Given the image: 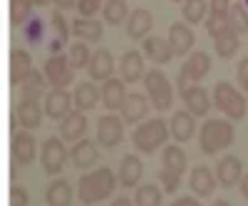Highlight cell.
Masks as SVG:
<instances>
[{"label":"cell","instance_id":"1","mask_svg":"<svg viewBox=\"0 0 248 206\" xmlns=\"http://www.w3.org/2000/svg\"><path fill=\"white\" fill-rule=\"evenodd\" d=\"M117 176L109 167H102L97 172H90V174H82L79 181H77V196L82 204H97V201H105L107 196L114 194V187H117Z\"/></svg>","mask_w":248,"mask_h":206},{"label":"cell","instance_id":"2","mask_svg":"<svg viewBox=\"0 0 248 206\" xmlns=\"http://www.w3.org/2000/svg\"><path fill=\"white\" fill-rule=\"evenodd\" d=\"M233 139H236V132H233V122L231 119H209L201 127V134H199L201 152L209 154V157L229 149L233 144Z\"/></svg>","mask_w":248,"mask_h":206},{"label":"cell","instance_id":"3","mask_svg":"<svg viewBox=\"0 0 248 206\" xmlns=\"http://www.w3.org/2000/svg\"><path fill=\"white\" fill-rule=\"evenodd\" d=\"M169 134H171L169 125L156 117V119L144 122L141 127H137L134 134H132V142H134V149H139L144 154H152L154 149H159L161 144L169 139Z\"/></svg>","mask_w":248,"mask_h":206},{"label":"cell","instance_id":"4","mask_svg":"<svg viewBox=\"0 0 248 206\" xmlns=\"http://www.w3.org/2000/svg\"><path fill=\"white\" fill-rule=\"evenodd\" d=\"M214 105L231 122H241L246 117V110H248L246 97L231 85V82H216V87H214Z\"/></svg>","mask_w":248,"mask_h":206},{"label":"cell","instance_id":"5","mask_svg":"<svg viewBox=\"0 0 248 206\" xmlns=\"http://www.w3.org/2000/svg\"><path fill=\"white\" fill-rule=\"evenodd\" d=\"M144 87H147V97L152 99L154 110H159V112L171 110L174 87H171L169 77L164 75L161 70H149L147 75H144Z\"/></svg>","mask_w":248,"mask_h":206},{"label":"cell","instance_id":"6","mask_svg":"<svg viewBox=\"0 0 248 206\" xmlns=\"http://www.w3.org/2000/svg\"><path fill=\"white\" fill-rule=\"evenodd\" d=\"M209 70H211V57H209V52H194V55L184 63V67H181V72H179V79H176L179 92H186L191 85L201 82L206 75H209Z\"/></svg>","mask_w":248,"mask_h":206},{"label":"cell","instance_id":"7","mask_svg":"<svg viewBox=\"0 0 248 206\" xmlns=\"http://www.w3.org/2000/svg\"><path fill=\"white\" fill-rule=\"evenodd\" d=\"M70 152L65 149V139L62 137H50L43 144V152H40V164H43L45 174L55 176L65 169V161H67Z\"/></svg>","mask_w":248,"mask_h":206},{"label":"cell","instance_id":"8","mask_svg":"<svg viewBox=\"0 0 248 206\" xmlns=\"http://www.w3.org/2000/svg\"><path fill=\"white\" fill-rule=\"evenodd\" d=\"M75 67L70 63V55H52L45 63V77L52 85V90H65L75 79Z\"/></svg>","mask_w":248,"mask_h":206},{"label":"cell","instance_id":"9","mask_svg":"<svg viewBox=\"0 0 248 206\" xmlns=\"http://www.w3.org/2000/svg\"><path fill=\"white\" fill-rule=\"evenodd\" d=\"M122 139H124V119H119L112 112L99 117V122H97V142L102 144V147L112 149Z\"/></svg>","mask_w":248,"mask_h":206},{"label":"cell","instance_id":"10","mask_svg":"<svg viewBox=\"0 0 248 206\" xmlns=\"http://www.w3.org/2000/svg\"><path fill=\"white\" fill-rule=\"evenodd\" d=\"M216 179L223 184V187H233V184H241L243 179V161L233 154H226L218 159L216 164Z\"/></svg>","mask_w":248,"mask_h":206},{"label":"cell","instance_id":"11","mask_svg":"<svg viewBox=\"0 0 248 206\" xmlns=\"http://www.w3.org/2000/svg\"><path fill=\"white\" fill-rule=\"evenodd\" d=\"M167 40H169L174 55L181 57V55H186V52L194 48L196 35H194V30L189 28V23H174V25L169 28V37H167Z\"/></svg>","mask_w":248,"mask_h":206},{"label":"cell","instance_id":"12","mask_svg":"<svg viewBox=\"0 0 248 206\" xmlns=\"http://www.w3.org/2000/svg\"><path fill=\"white\" fill-rule=\"evenodd\" d=\"M85 132H87V117L85 112H70L65 119H60V137L65 142H79L85 139Z\"/></svg>","mask_w":248,"mask_h":206},{"label":"cell","instance_id":"13","mask_svg":"<svg viewBox=\"0 0 248 206\" xmlns=\"http://www.w3.org/2000/svg\"><path fill=\"white\" fill-rule=\"evenodd\" d=\"M72 97L67 90H52L45 97V114L52 119H65L72 112Z\"/></svg>","mask_w":248,"mask_h":206},{"label":"cell","instance_id":"14","mask_svg":"<svg viewBox=\"0 0 248 206\" xmlns=\"http://www.w3.org/2000/svg\"><path fill=\"white\" fill-rule=\"evenodd\" d=\"M127 82L124 79H117V77H109L107 82H105V87H102V102H105V107L109 110V112H117V110H122L124 107V102H127Z\"/></svg>","mask_w":248,"mask_h":206},{"label":"cell","instance_id":"15","mask_svg":"<svg viewBox=\"0 0 248 206\" xmlns=\"http://www.w3.org/2000/svg\"><path fill=\"white\" fill-rule=\"evenodd\" d=\"M32 72V57L28 50H13L10 52V85H25V79Z\"/></svg>","mask_w":248,"mask_h":206},{"label":"cell","instance_id":"16","mask_svg":"<svg viewBox=\"0 0 248 206\" xmlns=\"http://www.w3.org/2000/svg\"><path fill=\"white\" fill-rule=\"evenodd\" d=\"M184 102H186V110H189L194 117H206L211 110V97H209V90L206 87H199V85H191L186 92H181Z\"/></svg>","mask_w":248,"mask_h":206},{"label":"cell","instance_id":"17","mask_svg":"<svg viewBox=\"0 0 248 206\" xmlns=\"http://www.w3.org/2000/svg\"><path fill=\"white\" fill-rule=\"evenodd\" d=\"M119 75H122V79L124 82H139V79H144V57L137 52V50H129V52H124L122 55V60H119Z\"/></svg>","mask_w":248,"mask_h":206},{"label":"cell","instance_id":"18","mask_svg":"<svg viewBox=\"0 0 248 206\" xmlns=\"http://www.w3.org/2000/svg\"><path fill=\"white\" fill-rule=\"evenodd\" d=\"M112 70H114V57H112V52L109 50H97L94 55H92V60H90V67H87V72H90V77L94 79V82H107L109 77H112Z\"/></svg>","mask_w":248,"mask_h":206},{"label":"cell","instance_id":"19","mask_svg":"<svg viewBox=\"0 0 248 206\" xmlns=\"http://www.w3.org/2000/svg\"><path fill=\"white\" fill-rule=\"evenodd\" d=\"M70 159L77 169H90L92 164L99 159V152H97V144L92 139H79L75 142V147L70 149Z\"/></svg>","mask_w":248,"mask_h":206},{"label":"cell","instance_id":"20","mask_svg":"<svg viewBox=\"0 0 248 206\" xmlns=\"http://www.w3.org/2000/svg\"><path fill=\"white\" fill-rule=\"evenodd\" d=\"M37 152V142L30 132H17L13 134V159L17 164H30Z\"/></svg>","mask_w":248,"mask_h":206},{"label":"cell","instance_id":"21","mask_svg":"<svg viewBox=\"0 0 248 206\" xmlns=\"http://www.w3.org/2000/svg\"><path fill=\"white\" fill-rule=\"evenodd\" d=\"M149 105H152V99L149 97H144V95H129L127 102H124V107H122V119L127 122V125H134V122H141L144 117H147L149 112Z\"/></svg>","mask_w":248,"mask_h":206},{"label":"cell","instance_id":"22","mask_svg":"<svg viewBox=\"0 0 248 206\" xmlns=\"http://www.w3.org/2000/svg\"><path fill=\"white\" fill-rule=\"evenodd\" d=\"M141 174H144V167H141V159L139 157H134V154H127V157H122V161H119V184L122 187H137L139 184V179H141Z\"/></svg>","mask_w":248,"mask_h":206},{"label":"cell","instance_id":"23","mask_svg":"<svg viewBox=\"0 0 248 206\" xmlns=\"http://www.w3.org/2000/svg\"><path fill=\"white\" fill-rule=\"evenodd\" d=\"M144 55H147L152 63L156 65H167L169 60L174 57V50L169 45V40H164V37H144Z\"/></svg>","mask_w":248,"mask_h":206},{"label":"cell","instance_id":"24","mask_svg":"<svg viewBox=\"0 0 248 206\" xmlns=\"http://www.w3.org/2000/svg\"><path fill=\"white\" fill-rule=\"evenodd\" d=\"M152 25H154L152 13H149L147 8H137V10L129 15V20H127V35H129L132 40H141V37L149 35Z\"/></svg>","mask_w":248,"mask_h":206},{"label":"cell","instance_id":"25","mask_svg":"<svg viewBox=\"0 0 248 206\" xmlns=\"http://www.w3.org/2000/svg\"><path fill=\"white\" fill-rule=\"evenodd\" d=\"M194 119H196V117H194L189 110L174 112V117H171V122H169V129H171V134H174L176 142H189V139L194 137V129H196Z\"/></svg>","mask_w":248,"mask_h":206},{"label":"cell","instance_id":"26","mask_svg":"<svg viewBox=\"0 0 248 206\" xmlns=\"http://www.w3.org/2000/svg\"><path fill=\"white\" fill-rule=\"evenodd\" d=\"M189 187L196 196H211L214 189H216V179H214V172L209 167H196L191 172V179H189Z\"/></svg>","mask_w":248,"mask_h":206},{"label":"cell","instance_id":"27","mask_svg":"<svg viewBox=\"0 0 248 206\" xmlns=\"http://www.w3.org/2000/svg\"><path fill=\"white\" fill-rule=\"evenodd\" d=\"M99 97H102V90H97L94 82H79L75 87V107L79 112H90L97 107Z\"/></svg>","mask_w":248,"mask_h":206},{"label":"cell","instance_id":"28","mask_svg":"<svg viewBox=\"0 0 248 206\" xmlns=\"http://www.w3.org/2000/svg\"><path fill=\"white\" fill-rule=\"evenodd\" d=\"M17 122L25 129H37L40 122H43V110H40L37 99H20L17 102Z\"/></svg>","mask_w":248,"mask_h":206},{"label":"cell","instance_id":"29","mask_svg":"<svg viewBox=\"0 0 248 206\" xmlns=\"http://www.w3.org/2000/svg\"><path fill=\"white\" fill-rule=\"evenodd\" d=\"M72 32L77 37H82L85 43H97L105 35V28L94 17H77V20H72Z\"/></svg>","mask_w":248,"mask_h":206},{"label":"cell","instance_id":"30","mask_svg":"<svg viewBox=\"0 0 248 206\" xmlns=\"http://www.w3.org/2000/svg\"><path fill=\"white\" fill-rule=\"evenodd\" d=\"M45 201L47 206H70L72 204V187L65 179H55L45 189Z\"/></svg>","mask_w":248,"mask_h":206},{"label":"cell","instance_id":"31","mask_svg":"<svg viewBox=\"0 0 248 206\" xmlns=\"http://www.w3.org/2000/svg\"><path fill=\"white\" fill-rule=\"evenodd\" d=\"M214 45H216V55H218V57L231 60V57L238 52V48H241V37H238L236 30H226L223 35H218V37L214 40Z\"/></svg>","mask_w":248,"mask_h":206},{"label":"cell","instance_id":"32","mask_svg":"<svg viewBox=\"0 0 248 206\" xmlns=\"http://www.w3.org/2000/svg\"><path fill=\"white\" fill-rule=\"evenodd\" d=\"M161 161H164V169H171V172H179V174H184V172H186V164H189V159H186V152H184L181 147H174V144L164 149Z\"/></svg>","mask_w":248,"mask_h":206},{"label":"cell","instance_id":"33","mask_svg":"<svg viewBox=\"0 0 248 206\" xmlns=\"http://www.w3.org/2000/svg\"><path fill=\"white\" fill-rule=\"evenodd\" d=\"M127 17H129L127 0H107V3H105V20L109 25H119Z\"/></svg>","mask_w":248,"mask_h":206},{"label":"cell","instance_id":"34","mask_svg":"<svg viewBox=\"0 0 248 206\" xmlns=\"http://www.w3.org/2000/svg\"><path fill=\"white\" fill-rule=\"evenodd\" d=\"M206 10H209V3L206 0H186L184 3V23L189 25H199L201 20L206 17Z\"/></svg>","mask_w":248,"mask_h":206},{"label":"cell","instance_id":"35","mask_svg":"<svg viewBox=\"0 0 248 206\" xmlns=\"http://www.w3.org/2000/svg\"><path fill=\"white\" fill-rule=\"evenodd\" d=\"M45 85H47V77L40 75L37 70H32L30 77L25 79V85H23V99H37L45 92Z\"/></svg>","mask_w":248,"mask_h":206},{"label":"cell","instance_id":"36","mask_svg":"<svg viewBox=\"0 0 248 206\" xmlns=\"http://www.w3.org/2000/svg\"><path fill=\"white\" fill-rule=\"evenodd\" d=\"M134 201L137 206H161V189L154 187V184H144V187L137 189Z\"/></svg>","mask_w":248,"mask_h":206},{"label":"cell","instance_id":"37","mask_svg":"<svg viewBox=\"0 0 248 206\" xmlns=\"http://www.w3.org/2000/svg\"><path fill=\"white\" fill-rule=\"evenodd\" d=\"M229 20H231V30H236L238 35H246L248 32V10H246L243 3H233L231 5Z\"/></svg>","mask_w":248,"mask_h":206},{"label":"cell","instance_id":"38","mask_svg":"<svg viewBox=\"0 0 248 206\" xmlns=\"http://www.w3.org/2000/svg\"><path fill=\"white\" fill-rule=\"evenodd\" d=\"M70 63H72V67L75 70H82V67H90V60H92V52H90V48H87V43H75L72 48H70Z\"/></svg>","mask_w":248,"mask_h":206},{"label":"cell","instance_id":"39","mask_svg":"<svg viewBox=\"0 0 248 206\" xmlns=\"http://www.w3.org/2000/svg\"><path fill=\"white\" fill-rule=\"evenodd\" d=\"M32 3L30 0H10V23L13 25H23L25 20L30 17Z\"/></svg>","mask_w":248,"mask_h":206},{"label":"cell","instance_id":"40","mask_svg":"<svg viewBox=\"0 0 248 206\" xmlns=\"http://www.w3.org/2000/svg\"><path fill=\"white\" fill-rule=\"evenodd\" d=\"M50 23H52V28H55V32H57V40L62 45L70 40V32H72V25H67V20H65V15H62L60 10H55L52 15H50Z\"/></svg>","mask_w":248,"mask_h":206},{"label":"cell","instance_id":"41","mask_svg":"<svg viewBox=\"0 0 248 206\" xmlns=\"http://www.w3.org/2000/svg\"><path fill=\"white\" fill-rule=\"evenodd\" d=\"M226 30H231V20L229 17H221V15H209L206 17V32H209L214 40L218 35H223Z\"/></svg>","mask_w":248,"mask_h":206},{"label":"cell","instance_id":"42","mask_svg":"<svg viewBox=\"0 0 248 206\" xmlns=\"http://www.w3.org/2000/svg\"><path fill=\"white\" fill-rule=\"evenodd\" d=\"M159 181H161V187L167 194H174L179 189V184H181V174L179 172H171V169H161L159 172Z\"/></svg>","mask_w":248,"mask_h":206},{"label":"cell","instance_id":"43","mask_svg":"<svg viewBox=\"0 0 248 206\" xmlns=\"http://www.w3.org/2000/svg\"><path fill=\"white\" fill-rule=\"evenodd\" d=\"M102 8V0H77V13L79 17H92Z\"/></svg>","mask_w":248,"mask_h":206},{"label":"cell","instance_id":"44","mask_svg":"<svg viewBox=\"0 0 248 206\" xmlns=\"http://www.w3.org/2000/svg\"><path fill=\"white\" fill-rule=\"evenodd\" d=\"M229 13H231V0H211L209 3V15L229 17Z\"/></svg>","mask_w":248,"mask_h":206},{"label":"cell","instance_id":"45","mask_svg":"<svg viewBox=\"0 0 248 206\" xmlns=\"http://www.w3.org/2000/svg\"><path fill=\"white\" fill-rule=\"evenodd\" d=\"M25 37L30 40V43H37V40L43 37V23H40V17H35V20H30V23H28Z\"/></svg>","mask_w":248,"mask_h":206},{"label":"cell","instance_id":"46","mask_svg":"<svg viewBox=\"0 0 248 206\" xmlns=\"http://www.w3.org/2000/svg\"><path fill=\"white\" fill-rule=\"evenodd\" d=\"M28 189L23 187H13L10 189V206H28Z\"/></svg>","mask_w":248,"mask_h":206},{"label":"cell","instance_id":"47","mask_svg":"<svg viewBox=\"0 0 248 206\" xmlns=\"http://www.w3.org/2000/svg\"><path fill=\"white\" fill-rule=\"evenodd\" d=\"M236 75H238V82H241V87L248 92V57H243L238 67H236Z\"/></svg>","mask_w":248,"mask_h":206},{"label":"cell","instance_id":"48","mask_svg":"<svg viewBox=\"0 0 248 206\" xmlns=\"http://www.w3.org/2000/svg\"><path fill=\"white\" fill-rule=\"evenodd\" d=\"M171 206H201L196 199H191V196H181V199H176Z\"/></svg>","mask_w":248,"mask_h":206},{"label":"cell","instance_id":"49","mask_svg":"<svg viewBox=\"0 0 248 206\" xmlns=\"http://www.w3.org/2000/svg\"><path fill=\"white\" fill-rule=\"evenodd\" d=\"M55 5L60 10H70V8H77V0H55Z\"/></svg>","mask_w":248,"mask_h":206},{"label":"cell","instance_id":"50","mask_svg":"<svg viewBox=\"0 0 248 206\" xmlns=\"http://www.w3.org/2000/svg\"><path fill=\"white\" fill-rule=\"evenodd\" d=\"M241 194L248 199V174H243V179H241Z\"/></svg>","mask_w":248,"mask_h":206},{"label":"cell","instance_id":"51","mask_svg":"<svg viewBox=\"0 0 248 206\" xmlns=\"http://www.w3.org/2000/svg\"><path fill=\"white\" fill-rule=\"evenodd\" d=\"M112 206H132V201H129L127 196H119V199H117V201H114Z\"/></svg>","mask_w":248,"mask_h":206},{"label":"cell","instance_id":"52","mask_svg":"<svg viewBox=\"0 0 248 206\" xmlns=\"http://www.w3.org/2000/svg\"><path fill=\"white\" fill-rule=\"evenodd\" d=\"M30 3H32V5H37V8H43V5H47V3H50V0H30Z\"/></svg>","mask_w":248,"mask_h":206},{"label":"cell","instance_id":"53","mask_svg":"<svg viewBox=\"0 0 248 206\" xmlns=\"http://www.w3.org/2000/svg\"><path fill=\"white\" fill-rule=\"evenodd\" d=\"M214 206H231V204L226 201V199H216V201H214Z\"/></svg>","mask_w":248,"mask_h":206},{"label":"cell","instance_id":"54","mask_svg":"<svg viewBox=\"0 0 248 206\" xmlns=\"http://www.w3.org/2000/svg\"><path fill=\"white\" fill-rule=\"evenodd\" d=\"M174 3H181V0H174Z\"/></svg>","mask_w":248,"mask_h":206},{"label":"cell","instance_id":"55","mask_svg":"<svg viewBox=\"0 0 248 206\" xmlns=\"http://www.w3.org/2000/svg\"><path fill=\"white\" fill-rule=\"evenodd\" d=\"M246 8H248V0H246Z\"/></svg>","mask_w":248,"mask_h":206}]
</instances>
